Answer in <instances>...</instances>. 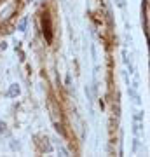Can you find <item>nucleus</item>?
I'll use <instances>...</instances> for the list:
<instances>
[{
  "label": "nucleus",
  "mask_w": 150,
  "mask_h": 157,
  "mask_svg": "<svg viewBox=\"0 0 150 157\" xmlns=\"http://www.w3.org/2000/svg\"><path fill=\"white\" fill-rule=\"evenodd\" d=\"M42 33H44V37H45V42L51 44V42H52V26H51V17H49L47 12L42 16Z\"/></svg>",
  "instance_id": "obj_1"
},
{
  "label": "nucleus",
  "mask_w": 150,
  "mask_h": 157,
  "mask_svg": "<svg viewBox=\"0 0 150 157\" xmlns=\"http://www.w3.org/2000/svg\"><path fill=\"white\" fill-rule=\"evenodd\" d=\"M19 93H21L19 86H17V84H11V87H9V91H7V96H9V98H14V96H17Z\"/></svg>",
  "instance_id": "obj_2"
},
{
  "label": "nucleus",
  "mask_w": 150,
  "mask_h": 157,
  "mask_svg": "<svg viewBox=\"0 0 150 157\" xmlns=\"http://www.w3.org/2000/svg\"><path fill=\"white\" fill-rule=\"evenodd\" d=\"M26 25H28V17H23L21 21H19V25H17V30L25 32V30H26Z\"/></svg>",
  "instance_id": "obj_3"
},
{
  "label": "nucleus",
  "mask_w": 150,
  "mask_h": 157,
  "mask_svg": "<svg viewBox=\"0 0 150 157\" xmlns=\"http://www.w3.org/2000/svg\"><path fill=\"white\" fill-rule=\"evenodd\" d=\"M54 128H56V131H58V133H60L61 136H65V135H67V133H65V129H63V126H61L60 122H56V124H54Z\"/></svg>",
  "instance_id": "obj_4"
},
{
  "label": "nucleus",
  "mask_w": 150,
  "mask_h": 157,
  "mask_svg": "<svg viewBox=\"0 0 150 157\" xmlns=\"http://www.w3.org/2000/svg\"><path fill=\"white\" fill-rule=\"evenodd\" d=\"M7 126H6V122H0V135H2V133H6V131H7Z\"/></svg>",
  "instance_id": "obj_5"
},
{
  "label": "nucleus",
  "mask_w": 150,
  "mask_h": 157,
  "mask_svg": "<svg viewBox=\"0 0 150 157\" xmlns=\"http://www.w3.org/2000/svg\"><path fill=\"white\" fill-rule=\"evenodd\" d=\"M117 2V6L121 7V9H122V7H126V0H115Z\"/></svg>",
  "instance_id": "obj_6"
},
{
  "label": "nucleus",
  "mask_w": 150,
  "mask_h": 157,
  "mask_svg": "<svg viewBox=\"0 0 150 157\" xmlns=\"http://www.w3.org/2000/svg\"><path fill=\"white\" fill-rule=\"evenodd\" d=\"M11 148H12V150H16V148H19V143H16V140H12V143H11Z\"/></svg>",
  "instance_id": "obj_7"
},
{
  "label": "nucleus",
  "mask_w": 150,
  "mask_h": 157,
  "mask_svg": "<svg viewBox=\"0 0 150 157\" xmlns=\"http://www.w3.org/2000/svg\"><path fill=\"white\" fill-rule=\"evenodd\" d=\"M58 152H60V154H61V155H68V152L65 150V148H63V147H60V148H58Z\"/></svg>",
  "instance_id": "obj_8"
}]
</instances>
